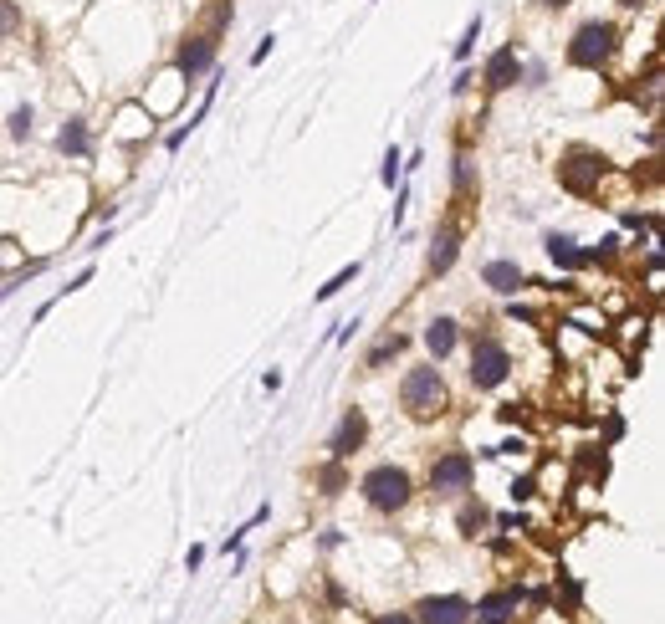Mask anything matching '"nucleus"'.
Segmentation results:
<instances>
[{
  "label": "nucleus",
  "instance_id": "nucleus-1",
  "mask_svg": "<svg viewBox=\"0 0 665 624\" xmlns=\"http://www.w3.org/2000/svg\"><path fill=\"white\" fill-rule=\"evenodd\" d=\"M399 399H405L410 420H435V415H446V410H451L446 379H440V369H435V364L410 369V374H405V384H399Z\"/></svg>",
  "mask_w": 665,
  "mask_h": 624
},
{
  "label": "nucleus",
  "instance_id": "nucleus-2",
  "mask_svg": "<svg viewBox=\"0 0 665 624\" xmlns=\"http://www.w3.org/2000/svg\"><path fill=\"white\" fill-rule=\"evenodd\" d=\"M614 52H619V31H614L609 21H589V26H579V36L568 41V62H573V67H584V72L609 67Z\"/></svg>",
  "mask_w": 665,
  "mask_h": 624
},
{
  "label": "nucleus",
  "instance_id": "nucleus-3",
  "mask_svg": "<svg viewBox=\"0 0 665 624\" xmlns=\"http://www.w3.org/2000/svg\"><path fill=\"white\" fill-rule=\"evenodd\" d=\"M410 492H415V481H410L405 466H374L364 476V502L374 512H399V507L410 502Z\"/></svg>",
  "mask_w": 665,
  "mask_h": 624
},
{
  "label": "nucleus",
  "instance_id": "nucleus-4",
  "mask_svg": "<svg viewBox=\"0 0 665 624\" xmlns=\"http://www.w3.org/2000/svg\"><path fill=\"white\" fill-rule=\"evenodd\" d=\"M512 374V353L502 338H476L471 343V384L476 389H497Z\"/></svg>",
  "mask_w": 665,
  "mask_h": 624
},
{
  "label": "nucleus",
  "instance_id": "nucleus-5",
  "mask_svg": "<svg viewBox=\"0 0 665 624\" xmlns=\"http://www.w3.org/2000/svg\"><path fill=\"white\" fill-rule=\"evenodd\" d=\"M471 476H476V461L466 451H446V456L430 466V492L435 497H461L466 486H471Z\"/></svg>",
  "mask_w": 665,
  "mask_h": 624
},
{
  "label": "nucleus",
  "instance_id": "nucleus-6",
  "mask_svg": "<svg viewBox=\"0 0 665 624\" xmlns=\"http://www.w3.org/2000/svg\"><path fill=\"white\" fill-rule=\"evenodd\" d=\"M599 180H604V159L599 154H568L563 164H558V185L568 190V195H594L599 190Z\"/></svg>",
  "mask_w": 665,
  "mask_h": 624
},
{
  "label": "nucleus",
  "instance_id": "nucleus-7",
  "mask_svg": "<svg viewBox=\"0 0 665 624\" xmlns=\"http://www.w3.org/2000/svg\"><path fill=\"white\" fill-rule=\"evenodd\" d=\"M220 31H200V36H190L185 47H180V57H174V67H180V77H200V72H210L215 67V52H220V41H215Z\"/></svg>",
  "mask_w": 665,
  "mask_h": 624
},
{
  "label": "nucleus",
  "instance_id": "nucleus-8",
  "mask_svg": "<svg viewBox=\"0 0 665 624\" xmlns=\"http://www.w3.org/2000/svg\"><path fill=\"white\" fill-rule=\"evenodd\" d=\"M415 614H420L415 624H471V599H461V594H435V599H420Z\"/></svg>",
  "mask_w": 665,
  "mask_h": 624
},
{
  "label": "nucleus",
  "instance_id": "nucleus-9",
  "mask_svg": "<svg viewBox=\"0 0 665 624\" xmlns=\"http://www.w3.org/2000/svg\"><path fill=\"white\" fill-rule=\"evenodd\" d=\"M364 440H369V415L364 410H343V420H338V430L328 440V451H333V461H348Z\"/></svg>",
  "mask_w": 665,
  "mask_h": 624
},
{
  "label": "nucleus",
  "instance_id": "nucleus-10",
  "mask_svg": "<svg viewBox=\"0 0 665 624\" xmlns=\"http://www.w3.org/2000/svg\"><path fill=\"white\" fill-rule=\"evenodd\" d=\"M517 82H522V62H517V52H512V47L492 52V62H486V87H492V93H507V87H517Z\"/></svg>",
  "mask_w": 665,
  "mask_h": 624
},
{
  "label": "nucleus",
  "instance_id": "nucleus-11",
  "mask_svg": "<svg viewBox=\"0 0 665 624\" xmlns=\"http://www.w3.org/2000/svg\"><path fill=\"white\" fill-rule=\"evenodd\" d=\"M481 277H486V287H492V292H517L522 287V266L517 261H492Z\"/></svg>",
  "mask_w": 665,
  "mask_h": 624
},
{
  "label": "nucleus",
  "instance_id": "nucleus-12",
  "mask_svg": "<svg viewBox=\"0 0 665 624\" xmlns=\"http://www.w3.org/2000/svg\"><path fill=\"white\" fill-rule=\"evenodd\" d=\"M425 348L435 353V359H446V353L456 348V318H435V323L425 328Z\"/></svg>",
  "mask_w": 665,
  "mask_h": 624
},
{
  "label": "nucleus",
  "instance_id": "nucleus-13",
  "mask_svg": "<svg viewBox=\"0 0 665 624\" xmlns=\"http://www.w3.org/2000/svg\"><path fill=\"white\" fill-rule=\"evenodd\" d=\"M456 256H461V236H456V231H446V236H440V241L430 246V272H435V277H440V272H451Z\"/></svg>",
  "mask_w": 665,
  "mask_h": 624
},
{
  "label": "nucleus",
  "instance_id": "nucleus-14",
  "mask_svg": "<svg viewBox=\"0 0 665 624\" xmlns=\"http://www.w3.org/2000/svg\"><path fill=\"white\" fill-rule=\"evenodd\" d=\"M517 604H522V594H517V589H507V594H492V599H481V604H476L471 614H476V619H497V624H502V619H507V614H512Z\"/></svg>",
  "mask_w": 665,
  "mask_h": 624
},
{
  "label": "nucleus",
  "instance_id": "nucleus-15",
  "mask_svg": "<svg viewBox=\"0 0 665 624\" xmlns=\"http://www.w3.org/2000/svg\"><path fill=\"white\" fill-rule=\"evenodd\" d=\"M57 149H62V154H87V123H82V118L62 123V133H57Z\"/></svg>",
  "mask_w": 665,
  "mask_h": 624
},
{
  "label": "nucleus",
  "instance_id": "nucleus-16",
  "mask_svg": "<svg viewBox=\"0 0 665 624\" xmlns=\"http://www.w3.org/2000/svg\"><path fill=\"white\" fill-rule=\"evenodd\" d=\"M548 256H553L558 266H568V272H573V266H584V251L573 246L568 236H548Z\"/></svg>",
  "mask_w": 665,
  "mask_h": 624
},
{
  "label": "nucleus",
  "instance_id": "nucleus-17",
  "mask_svg": "<svg viewBox=\"0 0 665 624\" xmlns=\"http://www.w3.org/2000/svg\"><path fill=\"white\" fill-rule=\"evenodd\" d=\"M343 481H348V476H343V461H328V466L318 471V486H323V497H338V492H343Z\"/></svg>",
  "mask_w": 665,
  "mask_h": 624
},
{
  "label": "nucleus",
  "instance_id": "nucleus-18",
  "mask_svg": "<svg viewBox=\"0 0 665 624\" xmlns=\"http://www.w3.org/2000/svg\"><path fill=\"white\" fill-rule=\"evenodd\" d=\"M399 348H405V338H399V333H394V338H384V343H379V348L369 353V369H379V364H389V359H394V353H399Z\"/></svg>",
  "mask_w": 665,
  "mask_h": 624
},
{
  "label": "nucleus",
  "instance_id": "nucleus-19",
  "mask_svg": "<svg viewBox=\"0 0 665 624\" xmlns=\"http://www.w3.org/2000/svg\"><path fill=\"white\" fill-rule=\"evenodd\" d=\"M353 277H359V261H353V266H343V272H338V277H333V282H328V287H318V302H328V297H333V292H343V287H348V282H353Z\"/></svg>",
  "mask_w": 665,
  "mask_h": 624
},
{
  "label": "nucleus",
  "instance_id": "nucleus-20",
  "mask_svg": "<svg viewBox=\"0 0 665 624\" xmlns=\"http://www.w3.org/2000/svg\"><path fill=\"white\" fill-rule=\"evenodd\" d=\"M16 26H21L16 0H0V36H16Z\"/></svg>",
  "mask_w": 665,
  "mask_h": 624
},
{
  "label": "nucleus",
  "instance_id": "nucleus-21",
  "mask_svg": "<svg viewBox=\"0 0 665 624\" xmlns=\"http://www.w3.org/2000/svg\"><path fill=\"white\" fill-rule=\"evenodd\" d=\"M476 36H481V16H476V21L466 26V36L456 41V62H466V57H471V47H476Z\"/></svg>",
  "mask_w": 665,
  "mask_h": 624
},
{
  "label": "nucleus",
  "instance_id": "nucleus-22",
  "mask_svg": "<svg viewBox=\"0 0 665 624\" xmlns=\"http://www.w3.org/2000/svg\"><path fill=\"white\" fill-rule=\"evenodd\" d=\"M11 133H16V139H26V133H31V108H16L11 113Z\"/></svg>",
  "mask_w": 665,
  "mask_h": 624
},
{
  "label": "nucleus",
  "instance_id": "nucleus-23",
  "mask_svg": "<svg viewBox=\"0 0 665 624\" xmlns=\"http://www.w3.org/2000/svg\"><path fill=\"white\" fill-rule=\"evenodd\" d=\"M481 522H486V512H481V507H466V512H461V527H466V538H476V527H481Z\"/></svg>",
  "mask_w": 665,
  "mask_h": 624
},
{
  "label": "nucleus",
  "instance_id": "nucleus-24",
  "mask_svg": "<svg viewBox=\"0 0 665 624\" xmlns=\"http://www.w3.org/2000/svg\"><path fill=\"white\" fill-rule=\"evenodd\" d=\"M394 180H399V149L384 154V185H394Z\"/></svg>",
  "mask_w": 665,
  "mask_h": 624
},
{
  "label": "nucleus",
  "instance_id": "nucleus-25",
  "mask_svg": "<svg viewBox=\"0 0 665 624\" xmlns=\"http://www.w3.org/2000/svg\"><path fill=\"white\" fill-rule=\"evenodd\" d=\"M532 492H538V481H532V476H522V481H517V486H512V497H517V502H527V497H532Z\"/></svg>",
  "mask_w": 665,
  "mask_h": 624
},
{
  "label": "nucleus",
  "instance_id": "nucleus-26",
  "mask_svg": "<svg viewBox=\"0 0 665 624\" xmlns=\"http://www.w3.org/2000/svg\"><path fill=\"white\" fill-rule=\"evenodd\" d=\"M272 41H277V36H261V47L251 52V62H266V57H272Z\"/></svg>",
  "mask_w": 665,
  "mask_h": 624
},
{
  "label": "nucleus",
  "instance_id": "nucleus-27",
  "mask_svg": "<svg viewBox=\"0 0 665 624\" xmlns=\"http://www.w3.org/2000/svg\"><path fill=\"white\" fill-rule=\"evenodd\" d=\"M379 624H415V619H410V614H384Z\"/></svg>",
  "mask_w": 665,
  "mask_h": 624
},
{
  "label": "nucleus",
  "instance_id": "nucleus-28",
  "mask_svg": "<svg viewBox=\"0 0 665 624\" xmlns=\"http://www.w3.org/2000/svg\"><path fill=\"white\" fill-rule=\"evenodd\" d=\"M543 6H548V11H558V6H568V0H543Z\"/></svg>",
  "mask_w": 665,
  "mask_h": 624
},
{
  "label": "nucleus",
  "instance_id": "nucleus-29",
  "mask_svg": "<svg viewBox=\"0 0 665 624\" xmlns=\"http://www.w3.org/2000/svg\"><path fill=\"white\" fill-rule=\"evenodd\" d=\"M625 6H630V11H635V6H640V0H625Z\"/></svg>",
  "mask_w": 665,
  "mask_h": 624
}]
</instances>
